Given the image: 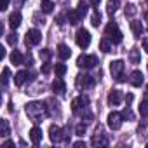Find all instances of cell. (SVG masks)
<instances>
[{"label": "cell", "mask_w": 148, "mask_h": 148, "mask_svg": "<svg viewBox=\"0 0 148 148\" xmlns=\"http://www.w3.org/2000/svg\"><path fill=\"white\" fill-rule=\"evenodd\" d=\"M26 115L30 119H33V122H38V119H42L44 115H47V108L44 103L40 101H33V103H28L26 105Z\"/></svg>", "instance_id": "cell-1"}, {"label": "cell", "mask_w": 148, "mask_h": 148, "mask_svg": "<svg viewBox=\"0 0 148 148\" xmlns=\"http://www.w3.org/2000/svg\"><path fill=\"white\" fill-rule=\"evenodd\" d=\"M105 33H106V37H108V40H110L112 44H120V42H122V37H124V35H122V32L119 30V26H117L115 21H110V23H108Z\"/></svg>", "instance_id": "cell-2"}, {"label": "cell", "mask_w": 148, "mask_h": 148, "mask_svg": "<svg viewBox=\"0 0 148 148\" xmlns=\"http://www.w3.org/2000/svg\"><path fill=\"white\" fill-rule=\"evenodd\" d=\"M124 61L117 59V61H112L110 63V73H112V77L117 80V82H124Z\"/></svg>", "instance_id": "cell-3"}, {"label": "cell", "mask_w": 148, "mask_h": 148, "mask_svg": "<svg viewBox=\"0 0 148 148\" xmlns=\"http://www.w3.org/2000/svg\"><path fill=\"white\" fill-rule=\"evenodd\" d=\"M75 38H77V45H79L80 49H87L89 44H91V33H89L86 28H79Z\"/></svg>", "instance_id": "cell-4"}, {"label": "cell", "mask_w": 148, "mask_h": 148, "mask_svg": "<svg viewBox=\"0 0 148 148\" xmlns=\"http://www.w3.org/2000/svg\"><path fill=\"white\" fill-rule=\"evenodd\" d=\"M96 64H98V58H96L94 54H91V56L82 54V56H79V59H77V66H80V68H94Z\"/></svg>", "instance_id": "cell-5"}, {"label": "cell", "mask_w": 148, "mask_h": 148, "mask_svg": "<svg viewBox=\"0 0 148 148\" xmlns=\"http://www.w3.org/2000/svg\"><path fill=\"white\" fill-rule=\"evenodd\" d=\"M40 40H42V33H40L38 30L33 28V30H28V32H26V38H25L26 45H38Z\"/></svg>", "instance_id": "cell-6"}, {"label": "cell", "mask_w": 148, "mask_h": 148, "mask_svg": "<svg viewBox=\"0 0 148 148\" xmlns=\"http://www.w3.org/2000/svg\"><path fill=\"white\" fill-rule=\"evenodd\" d=\"M49 138H51L52 143H61L63 139H68V136L63 134V131H61L58 125H51V127H49Z\"/></svg>", "instance_id": "cell-7"}, {"label": "cell", "mask_w": 148, "mask_h": 148, "mask_svg": "<svg viewBox=\"0 0 148 148\" xmlns=\"http://www.w3.org/2000/svg\"><path fill=\"white\" fill-rule=\"evenodd\" d=\"M108 127H110L112 131H119V129L122 127V115L117 113V112H112V113L108 115Z\"/></svg>", "instance_id": "cell-8"}, {"label": "cell", "mask_w": 148, "mask_h": 148, "mask_svg": "<svg viewBox=\"0 0 148 148\" xmlns=\"http://www.w3.org/2000/svg\"><path fill=\"white\" fill-rule=\"evenodd\" d=\"M94 86V79L91 75H79L77 77V87L79 89H87Z\"/></svg>", "instance_id": "cell-9"}, {"label": "cell", "mask_w": 148, "mask_h": 148, "mask_svg": "<svg viewBox=\"0 0 148 148\" xmlns=\"http://www.w3.org/2000/svg\"><path fill=\"white\" fill-rule=\"evenodd\" d=\"M87 105H89V98L87 96H79V98H75L71 101V110L77 113L80 108H86Z\"/></svg>", "instance_id": "cell-10"}, {"label": "cell", "mask_w": 148, "mask_h": 148, "mask_svg": "<svg viewBox=\"0 0 148 148\" xmlns=\"http://www.w3.org/2000/svg\"><path fill=\"white\" fill-rule=\"evenodd\" d=\"M108 103L113 105V106L120 105V103H122V92L117 91V89H112V91L108 92Z\"/></svg>", "instance_id": "cell-11"}, {"label": "cell", "mask_w": 148, "mask_h": 148, "mask_svg": "<svg viewBox=\"0 0 148 148\" xmlns=\"http://www.w3.org/2000/svg\"><path fill=\"white\" fill-rule=\"evenodd\" d=\"M30 139H32V143H33L35 146H38V143L42 141V129H40V127H33V129L30 131Z\"/></svg>", "instance_id": "cell-12"}, {"label": "cell", "mask_w": 148, "mask_h": 148, "mask_svg": "<svg viewBox=\"0 0 148 148\" xmlns=\"http://www.w3.org/2000/svg\"><path fill=\"white\" fill-rule=\"evenodd\" d=\"M141 84H143V73H141L139 70H134V71L131 73V86L139 87Z\"/></svg>", "instance_id": "cell-13"}, {"label": "cell", "mask_w": 148, "mask_h": 148, "mask_svg": "<svg viewBox=\"0 0 148 148\" xmlns=\"http://www.w3.org/2000/svg\"><path fill=\"white\" fill-rule=\"evenodd\" d=\"M52 91H54L56 94H64V92H66V84H64L61 79H56V80L52 82Z\"/></svg>", "instance_id": "cell-14"}, {"label": "cell", "mask_w": 148, "mask_h": 148, "mask_svg": "<svg viewBox=\"0 0 148 148\" xmlns=\"http://www.w3.org/2000/svg\"><path fill=\"white\" fill-rule=\"evenodd\" d=\"M9 25H11V28H12V30H14V28H18V26L21 25V12L14 11V12L9 16Z\"/></svg>", "instance_id": "cell-15"}, {"label": "cell", "mask_w": 148, "mask_h": 148, "mask_svg": "<svg viewBox=\"0 0 148 148\" xmlns=\"http://www.w3.org/2000/svg\"><path fill=\"white\" fill-rule=\"evenodd\" d=\"M66 18H68V23L70 25H79V21L82 19V16L79 14V11H68V14H66Z\"/></svg>", "instance_id": "cell-16"}, {"label": "cell", "mask_w": 148, "mask_h": 148, "mask_svg": "<svg viewBox=\"0 0 148 148\" xmlns=\"http://www.w3.org/2000/svg\"><path fill=\"white\" fill-rule=\"evenodd\" d=\"M58 56H59L61 59H68V58L71 56L70 47H68V45H64V44H59V45H58Z\"/></svg>", "instance_id": "cell-17"}, {"label": "cell", "mask_w": 148, "mask_h": 148, "mask_svg": "<svg viewBox=\"0 0 148 148\" xmlns=\"http://www.w3.org/2000/svg\"><path fill=\"white\" fill-rule=\"evenodd\" d=\"M106 143H108L106 134H103L101 131H99V134H98V131H96V136L92 138V145H94V146H101V145H106Z\"/></svg>", "instance_id": "cell-18"}, {"label": "cell", "mask_w": 148, "mask_h": 148, "mask_svg": "<svg viewBox=\"0 0 148 148\" xmlns=\"http://www.w3.org/2000/svg\"><path fill=\"white\" fill-rule=\"evenodd\" d=\"M28 77H30V75H28V71H18V73H16V77H14V84H16V86H23V84L26 82Z\"/></svg>", "instance_id": "cell-19"}, {"label": "cell", "mask_w": 148, "mask_h": 148, "mask_svg": "<svg viewBox=\"0 0 148 148\" xmlns=\"http://www.w3.org/2000/svg\"><path fill=\"white\" fill-rule=\"evenodd\" d=\"M131 30H132L134 37H141L143 35V25L139 21H131Z\"/></svg>", "instance_id": "cell-20"}, {"label": "cell", "mask_w": 148, "mask_h": 148, "mask_svg": "<svg viewBox=\"0 0 148 148\" xmlns=\"http://www.w3.org/2000/svg\"><path fill=\"white\" fill-rule=\"evenodd\" d=\"M119 7H120V0H110L106 11H108V14H110V16H113V14L117 12V9H119Z\"/></svg>", "instance_id": "cell-21"}, {"label": "cell", "mask_w": 148, "mask_h": 148, "mask_svg": "<svg viewBox=\"0 0 148 148\" xmlns=\"http://www.w3.org/2000/svg\"><path fill=\"white\" fill-rule=\"evenodd\" d=\"M40 7H42V11H44L45 14H51L52 9H54V2H52V0H42Z\"/></svg>", "instance_id": "cell-22"}, {"label": "cell", "mask_w": 148, "mask_h": 148, "mask_svg": "<svg viewBox=\"0 0 148 148\" xmlns=\"http://www.w3.org/2000/svg\"><path fill=\"white\" fill-rule=\"evenodd\" d=\"M11 61H12V64H23V54L19 51H12Z\"/></svg>", "instance_id": "cell-23"}, {"label": "cell", "mask_w": 148, "mask_h": 148, "mask_svg": "<svg viewBox=\"0 0 148 148\" xmlns=\"http://www.w3.org/2000/svg\"><path fill=\"white\" fill-rule=\"evenodd\" d=\"M87 9H89V4L86 2V0H79V7H77V11H79V14H80L82 18L87 14Z\"/></svg>", "instance_id": "cell-24"}, {"label": "cell", "mask_w": 148, "mask_h": 148, "mask_svg": "<svg viewBox=\"0 0 148 148\" xmlns=\"http://www.w3.org/2000/svg\"><path fill=\"white\" fill-rule=\"evenodd\" d=\"M54 70H56V75H58V77H63L64 73H66V64H63V63H58V64L54 66Z\"/></svg>", "instance_id": "cell-25"}, {"label": "cell", "mask_w": 148, "mask_h": 148, "mask_svg": "<svg viewBox=\"0 0 148 148\" xmlns=\"http://www.w3.org/2000/svg\"><path fill=\"white\" fill-rule=\"evenodd\" d=\"M91 25H92L94 28H98V26L101 25V14H99V12H94V14H92V18H91Z\"/></svg>", "instance_id": "cell-26"}, {"label": "cell", "mask_w": 148, "mask_h": 148, "mask_svg": "<svg viewBox=\"0 0 148 148\" xmlns=\"http://www.w3.org/2000/svg\"><path fill=\"white\" fill-rule=\"evenodd\" d=\"M99 49H101L103 52H112V45H110V42H108L106 38H103V40L99 42Z\"/></svg>", "instance_id": "cell-27"}, {"label": "cell", "mask_w": 148, "mask_h": 148, "mask_svg": "<svg viewBox=\"0 0 148 148\" xmlns=\"http://www.w3.org/2000/svg\"><path fill=\"white\" fill-rule=\"evenodd\" d=\"M139 113H141L143 117H148V101H146V99L139 105Z\"/></svg>", "instance_id": "cell-28"}, {"label": "cell", "mask_w": 148, "mask_h": 148, "mask_svg": "<svg viewBox=\"0 0 148 148\" xmlns=\"http://www.w3.org/2000/svg\"><path fill=\"white\" fill-rule=\"evenodd\" d=\"M9 77H11V70H9V68H4V71H2V84H4V86H7Z\"/></svg>", "instance_id": "cell-29"}, {"label": "cell", "mask_w": 148, "mask_h": 148, "mask_svg": "<svg viewBox=\"0 0 148 148\" xmlns=\"http://www.w3.org/2000/svg\"><path fill=\"white\" fill-rule=\"evenodd\" d=\"M0 124H2V134H0V136H4V138H5V136H9V122L4 119Z\"/></svg>", "instance_id": "cell-30"}, {"label": "cell", "mask_w": 148, "mask_h": 148, "mask_svg": "<svg viewBox=\"0 0 148 148\" xmlns=\"http://www.w3.org/2000/svg\"><path fill=\"white\" fill-rule=\"evenodd\" d=\"M131 61H132L134 64L139 63V51H138V49H132V51H131Z\"/></svg>", "instance_id": "cell-31"}, {"label": "cell", "mask_w": 148, "mask_h": 148, "mask_svg": "<svg viewBox=\"0 0 148 148\" xmlns=\"http://www.w3.org/2000/svg\"><path fill=\"white\" fill-rule=\"evenodd\" d=\"M134 14H136V5L127 4L125 5V16H134Z\"/></svg>", "instance_id": "cell-32"}, {"label": "cell", "mask_w": 148, "mask_h": 148, "mask_svg": "<svg viewBox=\"0 0 148 148\" xmlns=\"http://www.w3.org/2000/svg\"><path fill=\"white\" fill-rule=\"evenodd\" d=\"M7 42H9L11 45H16V44H18V35H16V33L7 35Z\"/></svg>", "instance_id": "cell-33"}, {"label": "cell", "mask_w": 148, "mask_h": 148, "mask_svg": "<svg viewBox=\"0 0 148 148\" xmlns=\"http://www.w3.org/2000/svg\"><path fill=\"white\" fill-rule=\"evenodd\" d=\"M75 132H77V136H84L86 134V125L84 124H79L77 129H75Z\"/></svg>", "instance_id": "cell-34"}, {"label": "cell", "mask_w": 148, "mask_h": 148, "mask_svg": "<svg viewBox=\"0 0 148 148\" xmlns=\"http://www.w3.org/2000/svg\"><path fill=\"white\" fill-rule=\"evenodd\" d=\"M40 58H42V59H49V58H51V51H49V49H42V51H40Z\"/></svg>", "instance_id": "cell-35"}, {"label": "cell", "mask_w": 148, "mask_h": 148, "mask_svg": "<svg viewBox=\"0 0 148 148\" xmlns=\"http://www.w3.org/2000/svg\"><path fill=\"white\" fill-rule=\"evenodd\" d=\"M49 71H51V63H44L42 64V73H45V75H47Z\"/></svg>", "instance_id": "cell-36"}, {"label": "cell", "mask_w": 148, "mask_h": 148, "mask_svg": "<svg viewBox=\"0 0 148 148\" xmlns=\"http://www.w3.org/2000/svg\"><path fill=\"white\" fill-rule=\"evenodd\" d=\"M9 5V0H0V11H7Z\"/></svg>", "instance_id": "cell-37"}, {"label": "cell", "mask_w": 148, "mask_h": 148, "mask_svg": "<svg viewBox=\"0 0 148 148\" xmlns=\"http://www.w3.org/2000/svg\"><path fill=\"white\" fill-rule=\"evenodd\" d=\"M122 117H127V119H132V113H131V110H129V108H125V110H124V113H122Z\"/></svg>", "instance_id": "cell-38"}, {"label": "cell", "mask_w": 148, "mask_h": 148, "mask_svg": "<svg viewBox=\"0 0 148 148\" xmlns=\"http://www.w3.org/2000/svg\"><path fill=\"white\" fill-rule=\"evenodd\" d=\"M73 146H77V148H82V146H84V148H86V143H84V141H77V143H73Z\"/></svg>", "instance_id": "cell-39"}, {"label": "cell", "mask_w": 148, "mask_h": 148, "mask_svg": "<svg viewBox=\"0 0 148 148\" xmlns=\"http://www.w3.org/2000/svg\"><path fill=\"white\" fill-rule=\"evenodd\" d=\"M0 58H2V59L5 58V49L4 47H0Z\"/></svg>", "instance_id": "cell-40"}, {"label": "cell", "mask_w": 148, "mask_h": 148, "mask_svg": "<svg viewBox=\"0 0 148 148\" xmlns=\"http://www.w3.org/2000/svg\"><path fill=\"white\" fill-rule=\"evenodd\" d=\"M143 49L148 52V38H146V40H143Z\"/></svg>", "instance_id": "cell-41"}, {"label": "cell", "mask_w": 148, "mask_h": 148, "mask_svg": "<svg viewBox=\"0 0 148 148\" xmlns=\"http://www.w3.org/2000/svg\"><path fill=\"white\" fill-rule=\"evenodd\" d=\"M56 21H58V25H63V16H58Z\"/></svg>", "instance_id": "cell-42"}, {"label": "cell", "mask_w": 148, "mask_h": 148, "mask_svg": "<svg viewBox=\"0 0 148 148\" xmlns=\"http://www.w3.org/2000/svg\"><path fill=\"white\" fill-rule=\"evenodd\" d=\"M4 146H14V143H12V141H5Z\"/></svg>", "instance_id": "cell-43"}, {"label": "cell", "mask_w": 148, "mask_h": 148, "mask_svg": "<svg viewBox=\"0 0 148 148\" xmlns=\"http://www.w3.org/2000/svg\"><path fill=\"white\" fill-rule=\"evenodd\" d=\"M99 5V0H92V7H98Z\"/></svg>", "instance_id": "cell-44"}, {"label": "cell", "mask_w": 148, "mask_h": 148, "mask_svg": "<svg viewBox=\"0 0 148 148\" xmlns=\"http://www.w3.org/2000/svg\"><path fill=\"white\" fill-rule=\"evenodd\" d=\"M146 94H148V84H146Z\"/></svg>", "instance_id": "cell-45"}, {"label": "cell", "mask_w": 148, "mask_h": 148, "mask_svg": "<svg viewBox=\"0 0 148 148\" xmlns=\"http://www.w3.org/2000/svg\"><path fill=\"white\" fill-rule=\"evenodd\" d=\"M146 4H148V0H146Z\"/></svg>", "instance_id": "cell-46"}]
</instances>
